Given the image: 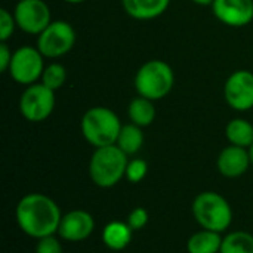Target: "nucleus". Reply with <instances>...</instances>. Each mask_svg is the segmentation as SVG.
Segmentation results:
<instances>
[{
  "label": "nucleus",
  "instance_id": "f257e3e1",
  "mask_svg": "<svg viewBox=\"0 0 253 253\" xmlns=\"http://www.w3.org/2000/svg\"><path fill=\"white\" fill-rule=\"evenodd\" d=\"M15 218L24 234L39 240L58 234L62 213L56 202L49 196L30 193L18 202Z\"/></svg>",
  "mask_w": 253,
  "mask_h": 253
},
{
  "label": "nucleus",
  "instance_id": "f03ea898",
  "mask_svg": "<svg viewBox=\"0 0 253 253\" xmlns=\"http://www.w3.org/2000/svg\"><path fill=\"white\" fill-rule=\"evenodd\" d=\"M127 157L116 144L95 148L89 160V176L92 182L99 188L116 187L126 176Z\"/></svg>",
  "mask_w": 253,
  "mask_h": 253
},
{
  "label": "nucleus",
  "instance_id": "7ed1b4c3",
  "mask_svg": "<svg viewBox=\"0 0 253 253\" xmlns=\"http://www.w3.org/2000/svg\"><path fill=\"white\" fill-rule=\"evenodd\" d=\"M196 222L215 233H224L233 222V209L228 200L215 191H203L196 196L191 208Z\"/></svg>",
  "mask_w": 253,
  "mask_h": 253
},
{
  "label": "nucleus",
  "instance_id": "20e7f679",
  "mask_svg": "<svg viewBox=\"0 0 253 253\" xmlns=\"http://www.w3.org/2000/svg\"><path fill=\"white\" fill-rule=\"evenodd\" d=\"M122 123L117 114L107 107L89 108L80 123L83 138L95 148L114 145L122 130Z\"/></svg>",
  "mask_w": 253,
  "mask_h": 253
},
{
  "label": "nucleus",
  "instance_id": "39448f33",
  "mask_svg": "<svg viewBox=\"0 0 253 253\" xmlns=\"http://www.w3.org/2000/svg\"><path fill=\"white\" fill-rule=\"evenodd\" d=\"M175 76L169 64L162 59H150L139 67L135 76V89L139 96L159 101L168 96L173 87Z\"/></svg>",
  "mask_w": 253,
  "mask_h": 253
},
{
  "label": "nucleus",
  "instance_id": "423d86ee",
  "mask_svg": "<svg viewBox=\"0 0 253 253\" xmlns=\"http://www.w3.org/2000/svg\"><path fill=\"white\" fill-rule=\"evenodd\" d=\"M55 90L49 89L43 83H34L27 86L19 98V113L31 123H40L50 117L55 108Z\"/></svg>",
  "mask_w": 253,
  "mask_h": 253
},
{
  "label": "nucleus",
  "instance_id": "0eeeda50",
  "mask_svg": "<svg viewBox=\"0 0 253 253\" xmlns=\"http://www.w3.org/2000/svg\"><path fill=\"white\" fill-rule=\"evenodd\" d=\"M76 43V31L67 21H52L37 37V49L44 58H59Z\"/></svg>",
  "mask_w": 253,
  "mask_h": 253
},
{
  "label": "nucleus",
  "instance_id": "6e6552de",
  "mask_svg": "<svg viewBox=\"0 0 253 253\" xmlns=\"http://www.w3.org/2000/svg\"><path fill=\"white\" fill-rule=\"evenodd\" d=\"M43 55L37 47L21 46L12 53L9 76L19 84L30 86L42 79L44 62Z\"/></svg>",
  "mask_w": 253,
  "mask_h": 253
},
{
  "label": "nucleus",
  "instance_id": "1a4fd4ad",
  "mask_svg": "<svg viewBox=\"0 0 253 253\" xmlns=\"http://www.w3.org/2000/svg\"><path fill=\"white\" fill-rule=\"evenodd\" d=\"M16 27L27 34L39 36L50 22V9L44 0H19L12 12Z\"/></svg>",
  "mask_w": 253,
  "mask_h": 253
},
{
  "label": "nucleus",
  "instance_id": "9d476101",
  "mask_svg": "<svg viewBox=\"0 0 253 253\" xmlns=\"http://www.w3.org/2000/svg\"><path fill=\"white\" fill-rule=\"evenodd\" d=\"M224 96L227 104L236 111L253 108V73L248 70L234 71L225 82Z\"/></svg>",
  "mask_w": 253,
  "mask_h": 253
},
{
  "label": "nucleus",
  "instance_id": "9b49d317",
  "mask_svg": "<svg viewBox=\"0 0 253 253\" xmlns=\"http://www.w3.org/2000/svg\"><path fill=\"white\" fill-rule=\"evenodd\" d=\"M93 230H95L93 216L83 209H74L62 215L58 228V236L65 242L79 243L89 239Z\"/></svg>",
  "mask_w": 253,
  "mask_h": 253
},
{
  "label": "nucleus",
  "instance_id": "f8f14e48",
  "mask_svg": "<svg viewBox=\"0 0 253 253\" xmlns=\"http://www.w3.org/2000/svg\"><path fill=\"white\" fill-rule=\"evenodd\" d=\"M213 15L228 27H245L253 19V0H213Z\"/></svg>",
  "mask_w": 253,
  "mask_h": 253
},
{
  "label": "nucleus",
  "instance_id": "ddd939ff",
  "mask_svg": "<svg viewBox=\"0 0 253 253\" xmlns=\"http://www.w3.org/2000/svg\"><path fill=\"white\" fill-rule=\"evenodd\" d=\"M251 165L252 162H251L249 150L237 147V145H231V144L219 153L218 160H216L219 173L231 179L245 175Z\"/></svg>",
  "mask_w": 253,
  "mask_h": 253
},
{
  "label": "nucleus",
  "instance_id": "4468645a",
  "mask_svg": "<svg viewBox=\"0 0 253 253\" xmlns=\"http://www.w3.org/2000/svg\"><path fill=\"white\" fill-rule=\"evenodd\" d=\"M122 3L129 16L148 21L163 15L169 7L170 0H122Z\"/></svg>",
  "mask_w": 253,
  "mask_h": 253
},
{
  "label": "nucleus",
  "instance_id": "2eb2a0df",
  "mask_svg": "<svg viewBox=\"0 0 253 253\" xmlns=\"http://www.w3.org/2000/svg\"><path fill=\"white\" fill-rule=\"evenodd\" d=\"M101 237L105 248L114 252H120L130 245L133 237V230L127 225V222L111 221L104 227Z\"/></svg>",
  "mask_w": 253,
  "mask_h": 253
},
{
  "label": "nucleus",
  "instance_id": "dca6fc26",
  "mask_svg": "<svg viewBox=\"0 0 253 253\" xmlns=\"http://www.w3.org/2000/svg\"><path fill=\"white\" fill-rule=\"evenodd\" d=\"M222 245L221 233L203 230L194 233L187 242L188 253H219Z\"/></svg>",
  "mask_w": 253,
  "mask_h": 253
},
{
  "label": "nucleus",
  "instance_id": "f3484780",
  "mask_svg": "<svg viewBox=\"0 0 253 253\" xmlns=\"http://www.w3.org/2000/svg\"><path fill=\"white\" fill-rule=\"evenodd\" d=\"M153 102L154 101L144 96L133 98L127 105V116L130 122L139 127L150 126L156 119V107Z\"/></svg>",
  "mask_w": 253,
  "mask_h": 253
},
{
  "label": "nucleus",
  "instance_id": "a211bd4d",
  "mask_svg": "<svg viewBox=\"0 0 253 253\" xmlns=\"http://www.w3.org/2000/svg\"><path fill=\"white\" fill-rule=\"evenodd\" d=\"M225 136L231 145L251 148L253 144V125L245 119H234L225 127Z\"/></svg>",
  "mask_w": 253,
  "mask_h": 253
},
{
  "label": "nucleus",
  "instance_id": "6ab92c4d",
  "mask_svg": "<svg viewBox=\"0 0 253 253\" xmlns=\"http://www.w3.org/2000/svg\"><path fill=\"white\" fill-rule=\"evenodd\" d=\"M116 145L127 156H133L136 154L142 145H144V132L142 127L129 123V125H123L122 130L119 133L117 142Z\"/></svg>",
  "mask_w": 253,
  "mask_h": 253
},
{
  "label": "nucleus",
  "instance_id": "aec40b11",
  "mask_svg": "<svg viewBox=\"0 0 253 253\" xmlns=\"http://www.w3.org/2000/svg\"><path fill=\"white\" fill-rule=\"evenodd\" d=\"M219 253H253V236L242 230L225 234Z\"/></svg>",
  "mask_w": 253,
  "mask_h": 253
},
{
  "label": "nucleus",
  "instance_id": "412c9836",
  "mask_svg": "<svg viewBox=\"0 0 253 253\" xmlns=\"http://www.w3.org/2000/svg\"><path fill=\"white\" fill-rule=\"evenodd\" d=\"M42 83L47 86L52 90H58L59 87L64 86L67 80V70L62 64L59 62H52L44 67L43 74H42Z\"/></svg>",
  "mask_w": 253,
  "mask_h": 253
},
{
  "label": "nucleus",
  "instance_id": "4be33fe9",
  "mask_svg": "<svg viewBox=\"0 0 253 253\" xmlns=\"http://www.w3.org/2000/svg\"><path fill=\"white\" fill-rule=\"evenodd\" d=\"M147 172H148L147 162L142 159H133V160H129V163H127L125 178L132 184H138L147 176Z\"/></svg>",
  "mask_w": 253,
  "mask_h": 253
},
{
  "label": "nucleus",
  "instance_id": "5701e85b",
  "mask_svg": "<svg viewBox=\"0 0 253 253\" xmlns=\"http://www.w3.org/2000/svg\"><path fill=\"white\" fill-rule=\"evenodd\" d=\"M16 27V21L13 13H10L6 9H0V40L7 42L10 36L13 34Z\"/></svg>",
  "mask_w": 253,
  "mask_h": 253
},
{
  "label": "nucleus",
  "instance_id": "b1692460",
  "mask_svg": "<svg viewBox=\"0 0 253 253\" xmlns=\"http://www.w3.org/2000/svg\"><path fill=\"white\" fill-rule=\"evenodd\" d=\"M148 212L144 208H135L129 215H127V225L133 230V231H139L142 230L147 224H148Z\"/></svg>",
  "mask_w": 253,
  "mask_h": 253
},
{
  "label": "nucleus",
  "instance_id": "393cba45",
  "mask_svg": "<svg viewBox=\"0 0 253 253\" xmlns=\"http://www.w3.org/2000/svg\"><path fill=\"white\" fill-rule=\"evenodd\" d=\"M34 253H62V246H61V242L58 240L56 234L39 239Z\"/></svg>",
  "mask_w": 253,
  "mask_h": 253
},
{
  "label": "nucleus",
  "instance_id": "a878e982",
  "mask_svg": "<svg viewBox=\"0 0 253 253\" xmlns=\"http://www.w3.org/2000/svg\"><path fill=\"white\" fill-rule=\"evenodd\" d=\"M12 50L9 49L6 42H0V71L6 73L9 71L10 61H12Z\"/></svg>",
  "mask_w": 253,
  "mask_h": 253
},
{
  "label": "nucleus",
  "instance_id": "bb28decb",
  "mask_svg": "<svg viewBox=\"0 0 253 253\" xmlns=\"http://www.w3.org/2000/svg\"><path fill=\"white\" fill-rule=\"evenodd\" d=\"M191 1H194L196 4H200V6H212V3H213V0H191Z\"/></svg>",
  "mask_w": 253,
  "mask_h": 253
},
{
  "label": "nucleus",
  "instance_id": "cd10ccee",
  "mask_svg": "<svg viewBox=\"0 0 253 253\" xmlns=\"http://www.w3.org/2000/svg\"><path fill=\"white\" fill-rule=\"evenodd\" d=\"M64 1L71 3V4H79V3H83V1H86V0H64Z\"/></svg>",
  "mask_w": 253,
  "mask_h": 253
},
{
  "label": "nucleus",
  "instance_id": "c85d7f7f",
  "mask_svg": "<svg viewBox=\"0 0 253 253\" xmlns=\"http://www.w3.org/2000/svg\"><path fill=\"white\" fill-rule=\"evenodd\" d=\"M249 156H251V162H252V166H253V144L251 145V148H249Z\"/></svg>",
  "mask_w": 253,
  "mask_h": 253
}]
</instances>
